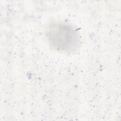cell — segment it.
<instances>
[{
	"mask_svg": "<svg viewBox=\"0 0 121 121\" xmlns=\"http://www.w3.org/2000/svg\"><path fill=\"white\" fill-rule=\"evenodd\" d=\"M48 40L57 50L69 52L76 49L78 37L76 30L70 26L58 24L51 26L48 30Z\"/></svg>",
	"mask_w": 121,
	"mask_h": 121,
	"instance_id": "obj_1",
	"label": "cell"
}]
</instances>
